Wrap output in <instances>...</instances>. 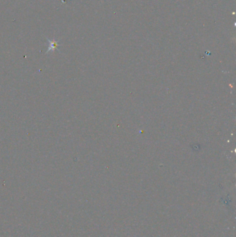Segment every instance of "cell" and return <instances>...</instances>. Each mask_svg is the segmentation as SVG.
Instances as JSON below:
<instances>
[{
    "mask_svg": "<svg viewBox=\"0 0 236 237\" xmlns=\"http://www.w3.org/2000/svg\"><path fill=\"white\" fill-rule=\"evenodd\" d=\"M48 41L49 42V49L47 51V53L49 52L50 51H54L55 49H57V47L59 44H58V41H55V40H50L48 39Z\"/></svg>",
    "mask_w": 236,
    "mask_h": 237,
    "instance_id": "6da1fadb",
    "label": "cell"
}]
</instances>
